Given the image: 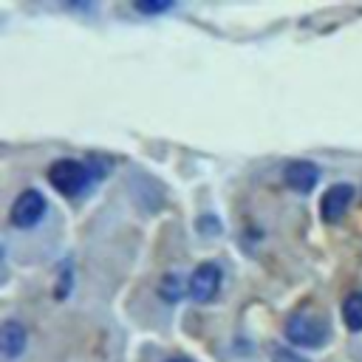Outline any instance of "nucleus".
Wrapping results in <instances>:
<instances>
[{"label": "nucleus", "mask_w": 362, "mask_h": 362, "mask_svg": "<svg viewBox=\"0 0 362 362\" xmlns=\"http://www.w3.org/2000/svg\"><path fill=\"white\" fill-rule=\"evenodd\" d=\"M48 181L54 184V189H59L62 195H79L88 181H90V173L82 161H74V158H59L48 167Z\"/></svg>", "instance_id": "obj_1"}, {"label": "nucleus", "mask_w": 362, "mask_h": 362, "mask_svg": "<svg viewBox=\"0 0 362 362\" xmlns=\"http://www.w3.org/2000/svg\"><path fill=\"white\" fill-rule=\"evenodd\" d=\"M286 337L294 345L317 348L328 339V322L322 317H314V314H291L286 320Z\"/></svg>", "instance_id": "obj_2"}, {"label": "nucleus", "mask_w": 362, "mask_h": 362, "mask_svg": "<svg viewBox=\"0 0 362 362\" xmlns=\"http://www.w3.org/2000/svg\"><path fill=\"white\" fill-rule=\"evenodd\" d=\"M42 212H45V198H42L37 189H25V192H20L17 201L11 204L8 218H11L14 226L25 229V226H34V223L42 218Z\"/></svg>", "instance_id": "obj_3"}, {"label": "nucleus", "mask_w": 362, "mask_h": 362, "mask_svg": "<svg viewBox=\"0 0 362 362\" xmlns=\"http://www.w3.org/2000/svg\"><path fill=\"white\" fill-rule=\"evenodd\" d=\"M189 297L198 303H209L221 288V269L215 263H201L189 277Z\"/></svg>", "instance_id": "obj_4"}, {"label": "nucleus", "mask_w": 362, "mask_h": 362, "mask_svg": "<svg viewBox=\"0 0 362 362\" xmlns=\"http://www.w3.org/2000/svg\"><path fill=\"white\" fill-rule=\"evenodd\" d=\"M351 198H354V187H348V184H334V187H328V189L322 192V198H320V215H322V221H325V223L339 221V218L345 215Z\"/></svg>", "instance_id": "obj_5"}, {"label": "nucleus", "mask_w": 362, "mask_h": 362, "mask_svg": "<svg viewBox=\"0 0 362 362\" xmlns=\"http://www.w3.org/2000/svg\"><path fill=\"white\" fill-rule=\"evenodd\" d=\"M283 178H286V184L291 187V189H297V192H311L314 189V184L320 181V170H317V164H311V161H291V164H286V170H283Z\"/></svg>", "instance_id": "obj_6"}, {"label": "nucleus", "mask_w": 362, "mask_h": 362, "mask_svg": "<svg viewBox=\"0 0 362 362\" xmlns=\"http://www.w3.org/2000/svg\"><path fill=\"white\" fill-rule=\"evenodd\" d=\"M25 348V328L17 322V320H6L3 328H0V351L6 359H14L20 356Z\"/></svg>", "instance_id": "obj_7"}, {"label": "nucleus", "mask_w": 362, "mask_h": 362, "mask_svg": "<svg viewBox=\"0 0 362 362\" xmlns=\"http://www.w3.org/2000/svg\"><path fill=\"white\" fill-rule=\"evenodd\" d=\"M342 320L351 331H362V291L348 294L342 303Z\"/></svg>", "instance_id": "obj_8"}, {"label": "nucleus", "mask_w": 362, "mask_h": 362, "mask_svg": "<svg viewBox=\"0 0 362 362\" xmlns=\"http://www.w3.org/2000/svg\"><path fill=\"white\" fill-rule=\"evenodd\" d=\"M161 297L164 300H170V303H175V300H181L184 297V291H189V286H184V280L178 277V274H167L164 280H161Z\"/></svg>", "instance_id": "obj_9"}, {"label": "nucleus", "mask_w": 362, "mask_h": 362, "mask_svg": "<svg viewBox=\"0 0 362 362\" xmlns=\"http://www.w3.org/2000/svg\"><path fill=\"white\" fill-rule=\"evenodd\" d=\"M272 362H305L300 354H294L291 348H274L272 351Z\"/></svg>", "instance_id": "obj_10"}, {"label": "nucleus", "mask_w": 362, "mask_h": 362, "mask_svg": "<svg viewBox=\"0 0 362 362\" xmlns=\"http://www.w3.org/2000/svg\"><path fill=\"white\" fill-rule=\"evenodd\" d=\"M173 3H147V0H139L136 3V11H141V14H158V11H167Z\"/></svg>", "instance_id": "obj_11"}, {"label": "nucleus", "mask_w": 362, "mask_h": 362, "mask_svg": "<svg viewBox=\"0 0 362 362\" xmlns=\"http://www.w3.org/2000/svg\"><path fill=\"white\" fill-rule=\"evenodd\" d=\"M170 362H189V359H170Z\"/></svg>", "instance_id": "obj_12"}]
</instances>
